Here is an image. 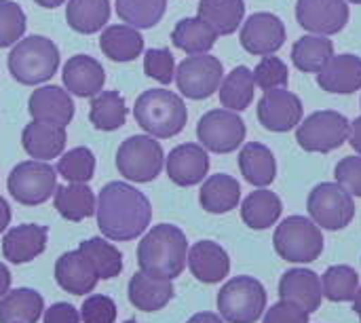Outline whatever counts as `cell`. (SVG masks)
<instances>
[{
  "instance_id": "f1b7e54d",
  "label": "cell",
  "mask_w": 361,
  "mask_h": 323,
  "mask_svg": "<svg viewBox=\"0 0 361 323\" xmlns=\"http://www.w3.org/2000/svg\"><path fill=\"white\" fill-rule=\"evenodd\" d=\"M241 201V184L228 173L209 176L199 193V203L207 214H228Z\"/></svg>"
},
{
  "instance_id": "30bf717a",
  "label": "cell",
  "mask_w": 361,
  "mask_h": 323,
  "mask_svg": "<svg viewBox=\"0 0 361 323\" xmlns=\"http://www.w3.org/2000/svg\"><path fill=\"white\" fill-rule=\"evenodd\" d=\"M6 188L21 205H42L57 190V173L47 161H23L11 169Z\"/></svg>"
},
{
  "instance_id": "5b68a950",
  "label": "cell",
  "mask_w": 361,
  "mask_h": 323,
  "mask_svg": "<svg viewBox=\"0 0 361 323\" xmlns=\"http://www.w3.org/2000/svg\"><path fill=\"white\" fill-rule=\"evenodd\" d=\"M273 245L281 260L292 264H309L322 256L324 235L311 218L290 216L275 228Z\"/></svg>"
},
{
  "instance_id": "836d02e7",
  "label": "cell",
  "mask_w": 361,
  "mask_h": 323,
  "mask_svg": "<svg viewBox=\"0 0 361 323\" xmlns=\"http://www.w3.org/2000/svg\"><path fill=\"white\" fill-rule=\"evenodd\" d=\"M218 40V34L201 17H184L171 32V42L188 55L209 53Z\"/></svg>"
},
{
  "instance_id": "52a82bcc",
  "label": "cell",
  "mask_w": 361,
  "mask_h": 323,
  "mask_svg": "<svg viewBox=\"0 0 361 323\" xmlns=\"http://www.w3.org/2000/svg\"><path fill=\"white\" fill-rule=\"evenodd\" d=\"M165 165L163 146L152 135H131L116 152V169L123 178L146 184L159 178Z\"/></svg>"
},
{
  "instance_id": "db71d44e",
  "label": "cell",
  "mask_w": 361,
  "mask_h": 323,
  "mask_svg": "<svg viewBox=\"0 0 361 323\" xmlns=\"http://www.w3.org/2000/svg\"><path fill=\"white\" fill-rule=\"evenodd\" d=\"M38 6H42V8H57V6H61L66 0H34Z\"/></svg>"
},
{
  "instance_id": "4fadbf2b",
  "label": "cell",
  "mask_w": 361,
  "mask_h": 323,
  "mask_svg": "<svg viewBox=\"0 0 361 323\" xmlns=\"http://www.w3.org/2000/svg\"><path fill=\"white\" fill-rule=\"evenodd\" d=\"M288 40V30L275 13H254L241 23L239 42L250 55H275Z\"/></svg>"
},
{
  "instance_id": "7c38bea8",
  "label": "cell",
  "mask_w": 361,
  "mask_h": 323,
  "mask_svg": "<svg viewBox=\"0 0 361 323\" xmlns=\"http://www.w3.org/2000/svg\"><path fill=\"white\" fill-rule=\"evenodd\" d=\"M224 78V66L218 57L209 53H199L186 57L176 68L178 91L188 99H207L212 97Z\"/></svg>"
},
{
  "instance_id": "f546056e",
  "label": "cell",
  "mask_w": 361,
  "mask_h": 323,
  "mask_svg": "<svg viewBox=\"0 0 361 323\" xmlns=\"http://www.w3.org/2000/svg\"><path fill=\"white\" fill-rule=\"evenodd\" d=\"M197 17H201L218 36H231L243 23L245 0H201Z\"/></svg>"
},
{
  "instance_id": "d590c367",
  "label": "cell",
  "mask_w": 361,
  "mask_h": 323,
  "mask_svg": "<svg viewBox=\"0 0 361 323\" xmlns=\"http://www.w3.org/2000/svg\"><path fill=\"white\" fill-rule=\"evenodd\" d=\"M110 19V0H68L66 21L78 34H97Z\"/></svg>"
},
{
  "instance_id": "8992f818",
  "label": "cell",
  "mask_w": 361,
  "mask_h": 323,
  "mask_svg": "<svg viewBox=\"0 0 361 323\" xmlns=\"http://www.w3.org/2000/svg\"><path fill=\"white\" fill-rule=\"evenodd\" d=\"M267 309V290L256 277H233L218 292V311L228 323H256Z\"/></svg>"
},
{
  "instance_id": "2e32d148",
  "label": "cell",
  "mask_w": 361,
  "mask_h": 323,
  "mask_svg": "<svg viewBox=\"0 0 361 323\" xmlns=\"http://www.w3.org/2000/svg\"><path fill=\"white\" fill-rule=\"evenodd\" d=\"M165 169L173 184L195 186L201 184L209 171V154L201 144H180L165 157Z\"/></svg>"
},
{
  "instance_id": "9a60e30c",
  "label": "cell",
  "mask_w": 361,
  "mask_h": 323,
  "mask_svg": "<svg viewBox=\"0 0 361 323\" xmlns=\"http://www.w3.org/2000/svg\"><path fill=\"white\" fill-rule=\"evenodd\" d=\"M347 0H298L296 2V21L309 34L332 36L345 30L349 23Z\"/></svg>"
},
{
  "instance_id": "4dcf8cb0",
  "label": "cell",
  "mask_w": 361,
  "mask_h": 323,
  "mask_svg": "<svg viewBox=\"0 0 361 323\" xmlns=\"http://www.w3.org/2000/svg\"><path fill=\"white\" fill-rule=\"evenodd\" d=\"M44 313V300L36 290H8L0 298V323H36Z\"/></svg>"
},
{
  "instance_id": "ffe728a7",
  "label": "cell",
  "mask_w": 361,
  "mask_h": 323,
  "mask_svg": "<svg viewBox=\"0 0 361 323\" xmlns=\"http://www.w3.org/2000/svg\"><path fill=\"white\" fill-rule=\"evenodd\" d=\"M317 85L334 95H351L361 89V57L353 53L332 55L317 72Z\"/></svg>"
},
{
  "instance_id": "6f0895ef",
  "label": "cell",
  "mask_w": 361,
  "mask_h": 323,
  "mask_svg": "<svg viewBox=\"0 0 361 323\" xmlns=\"http://www.w3.org/2000/svg\"><path fill=\"white\" fill-rule=\"evenodd\" d=\"M125 323H135V322H133V319H129V322H125Z\"/></svg>"
},
{
  "instance_id": "9c48e42d",
  "label": "cell",
  "mask_w": 361,
  "mask_h": 323,
  "mask_svg": "<svg viewBox=\"0 0 361 323\" xmlns=\"http://www.w3.org/2000/svg\"><path fill=\"white\" fill-rule=\"evenodd\" d=\"M349 118L336 110H317L300 121L296 142L307 152L328 154L349 140Z\"/></svg>"
},
{
  "instance_id": "484cf974",
  "label": "cell",
  "mask_w": 361,
  "mask_h": 323,
  "mask_svg": "<svg viewBox=\"0 0 361 323\" xmlns=\"http://www.w3.org/2000/svg\"><path fill=\"white\" fill-rule=\"evenodd\" d=\"M99 49L112 61H133L144 51V36L137 28H131L127 23L106 25L99 36Z\"/></svg>"
},
{
  "instance_id": "d6a6232c",
  "label": "cell",
  "mask_w": 361,
  "mask_h": 323,
  "mask_svg": "<svg viewBox=\"0 0 361 323\" xmlns=\"http://www.w3.org/2000/svg\"><path fill=\"white\" fill-rule=\"evenodd\" d=\"M334 55V42L322 34H307L292 47V63L305 74H317Z\"/></svg>"
},
{
  "instance_id": "603a6c76",
  "label": "cell",
  "mask_w": 361,
  "mask_h": 323,
  "mask_svg": "<svg viewBox=\"0 0 361 323\" xmlns=\"http://www.w3.org/2000/svg\"><path fill=\"white\" fill-rule=\"evenodd\" d=\"M49 231L40 224H21L2 237V256L13 264H25L38 258L47 248Z\"/></svg>"
},
{
  "instance_id": "4316f807",
  "label": "cell",
  "mask_w": 361,
  "mask_h": 323,
  "mask_svg": "<svg viewBox=\"0 0 361 323\" xmlns=\"http://www.w3.org/2000/svg\"><path fill=\"white\" fill-rule=\"evenodd\" d=\"M239 169L245 182H250L256 188H267L275 182L277 161L269 146L260 142H250L239 152Z\"/></svg>"
},
{
  "instance_id": "f6af8a7d",
  "label": "cell",
  "mask_w": 361,
  "mask_h": 323,
  "mask_svg": "<svg viewBox=\"0 0 361 323\" xmlns=\"http://www.w3.org/2000/svg\"><path fill=\"white\" fill-rule=\"evenodd\" d=\"M116 305L112 298L104 294H93L85 298L80 307V319L82 323H114L116 322Z\"/></svg>"
},
{
  "instance_id": "7dc6e473",
  "label": "cell",
  "mask_w": 361,
  "mask_h": 323,
  "mask_svg": "<svg viewBox=\"0 0 361 323\" xmlns=\"http://www.w3.org/2000/svg\"><path fill=\"white\" fill-rule=\"evenodd\" d=\"M262 323H309V313L290 300H279L264 313Z\"/></svg>"
},
{
  "instance_id": "74e56055",
  "label": "cell",
  "mask_w": 361,
  "mask_h": 323,
  "mask_svg": "<svg viewBox=\"0 0 361 323\" xmlns=\"http://www.w3.org/2000/svg\"><path fill=\"white\" fill-rule=\"evenodd\" d=\"M78 250L91 262V267L99 279H112V277L121 275L123 254L118 252V248H114L106 239H102V237L87 239L78 245Z\"/></svg>"
},
{
  "instance_id": "816d5d0a",
  "label": "cell",
  "mask_w": 361,
  "mask_h": 323,
  "mask_svg": "<svg viewBox=\"0 0 361 323\" xmlns=\"http://www.w3.org/2000/svg\"><path fill=\"white\" fill-rule=\"evenodd\" d=\"M186 323H224V319L216 313H197Z\"/></svg>"
},
{
  "instance_id": "f907efd6",
  "label": "cell",
  "mask_w": 361,
  "mask_h": 323,
  "mask_svg": "<svg viewBox=\"0 0 361 323\" xmlns=\"http://www.w3.org/2000/svg\"><path fill=\"white\" fill-rule=\"evenodd\" d=\"M8 224H11V207L4 201V197H0V233H4Z\"/></svg>"
},
{
  "instance_id": "e0dca14e",
  "label": "cell",
  "mask_w": 361,
  "mask_h": 323,
  "mask_svg": "<svg viewBox=\"0 0 361 323\" xmlns=\"http://www.w3.org/2000/svg\"><path fill=\"white\" fill-rule=\"evenodd\" d=\"M27 112L32 121H42V123L66 127L74 118V102L66 89L57 85H44V87H38L30 95Z\"/></svg>"
},
{
  "instance_id": "680465c9",
  "label": "cell",
  "mask_w": 361,
  "mask_h": 323,
  "mask_svg": "<svg viewBox=\"0 0 361 323\" xmlns=\"http://www.w3.org/2000/svg\"><path fill=\"white\" fill-rule=\"evenodd\" d=\"M360 104H361V102H360Z\"/></svg>"
},
{
  "instance_id": "6da1fadb",
  "label": "cell",
  "mask_w": 361,
  "mask_h": 323,
  "mask_svg": "<svg viewBox=\"0 0 361 323\" xmlns=\"http://www.w3.org/2000/svg\"><path fill=\"white\" fill-rule=\"evenodd\" d=\"M97 226L110 241H133L152 220V207L144 193L127 182H110L97 195Z\"/></svg>"
},
{
  "instance_id": "b9f144b4",
  "label": "cell",
  "mask_w": 361,
  "mask_h": 323,
  "mask_svg": "<svg viewBox=\"0 0 361 323\" xmlns=\"http://www.w3.org/2000/svg\"><path fill=\"white\" fill-rule=\"evenodd\" d=\"M25 13L13 0H0V49L13 47L25 34Z\"/></svg>"
},
{
  "instance_id": "ba28073f",
  "label": "cell",
  "mask_w": 361,
  "mask_h": 323,
  "mask_svg": "<svg viewBox=\"0 0 361 323\" xmlns=\"http://www.w3.org/2000/svg\"><path fill=\"white\" fill-rule=\"evenodd\" d=\"M307 212L319 228L336 233L353 222L355 201L338 182H322L309 193Z\"/></svg>"
},
{
  "instance_id": "bcb514c9",
  "label": "cell",
  "mask_w": 361,
  "mask_h": 323,
  "mask_svg": "<svg viewBox=\"0 0 361 323\" xmlns=\"http://www.w3.org/2000/svg\"><path fill=\"white\" fill-rule=\"evenodd\" d=\"M336 182L353 197H361V154L345 157L334 167Z\"/></svg>"
},
{
  "instance_id": "7402d4cb",
  "label": "cell",
  "mask_w": 361,
  "mask_h": 323,
  "mask_svg": "<svg viewBox=\"0 0 361 323\" xmlns=\"http://www.w3.org/2000/svg\"><path fill=\"white\" fill-rule=\"evenodd\" d=\"M55 281L57 286L74 296L91 294L99 281L91 262L80 254V250L61 254L55 262Z\"/></svg>"
},
{
  "instance_id": "f35d334b",
  "label": "cell",
  "mask_w": 361,
  "mask_h": 323,
  "mask_svg": "<svg viewBox=\"0 0 361 323\" xmlns=\"http://www.w3.org/2000/svg\"><path fill=\"white\" fill-rule=\"evenodd\" d=\"M116 15L131 28H154L165 11L167 0H116Z\"/></svg>"
},
{
  "instance_id": "d6986e66",
  "label": "cell",
  "mask_w": 361,
  "mask_h": 323,
  "mask_svg": "<svg viewBox=\"0 0 361 323\" xmlns=\"http://www.w3.org/2000/svg\"><path fill=\"white\" fill-rule=\"evenodd\" d=\"M188 269L201 284H220L231 273L228 252L216 241H199L188 250Z\"/></svg>"
},
{
  "instance_id": "83f0119b",
  "label": "cell",
  "mask_w": 361,
  "mask_h": 323,
  "mask_svg": "<svg viewBox=\"0 0 361 323\" xmlns=\"http://www.w3.org/2000/svg\"><path fill=\"white\" fill-rule=\"evenodd\" d=\"M283 203L277 193L258 188L250 193L241 203V220L252 231H267L275 226L281 218Z\"/></svg>"
},
{
  "instance_id": "5bb4252c",
  "label": "cell",
  "mask_w": 361,
  "mask_h": 323,
  "mask_svg": "<svg viewBox=\"0 0 361 323\" xmlns=\"http://www.w3.org/2000/svg\"><path fill=\"white\" fill-rule=\"evenodd\" d=\"M302 114H305L302 99L288 89L264 91L256 108V116L260 125L273 133H288L296 129V125H300L302 121Z\"/></svg>"
},
{
  "instance_id": "1f68e13d",
  "label": "cell",
  "mask_w": 361,
  "mask_h": 323,
  "mask_svg": "<svg viewBox=\"0 0 361 323\" xmlns=\"http://www.w3.org/2000/svg\"><path fill=\"white\" fill-rule=\"evenodd\" d=\"M55 209L68 222H82L95 214L97 199L87 184H72L57 186L55 190Z\"/></svg>"
},
{
  "instance_id": "c3c4849f",
  "label": "cell",
  "mask_w": 361,
  "mask_h": 323,
  "mask_svg": "<svg viewBox=\"0 0 361 323\" xmlns=\"http://www.w3.org/2000/svg\"><path fill=\"white\" fill-rule=\"evenodd\" d=\"M44 323H80V313L68 303H57L44 311Z\"/></svg>"
},
{
  "instance_id": "277c9868",
  "label": "cell",
  "mask_w": 361,
  "mask_h": 323,
  "mask_svg": "<svg viewBox=\"0 0 361 323\" xmlns=\"http://www.w3.org/2000/svg\"><path fill=\"white\" fill-rule=\"evenodd\" d=\"M59 68V49L47 38L32 34L13 44L8 53V72L11 76L27 87L47 83Z\"/></svg>"
},
{
  "instance_id": "60d3db41",
  "label": "cell",
  "mask_w": 361,
  "mask_h": 323,
  "mask_svg": "<svg viewBox=\"0 0 361 323\" xmlns=\"http://www.w3.org/2000/svg\"><path fill=\"white\" fill-rule=\"evenodd\" d=\"M57 173L72 184H87L95 176V154L87 146L72 148L61 154L57 163Z\"/></svg>"
},
{
  "instance_id": "e575fe53",
  "label": "cell",
  "mask_w": 361,
  "mask_h": 323,
  "mask_svg": "<svg viewBox=\"0 0 361 323\" xmlns=\"http://www.w3.org/2000/svg\"><path fill=\"white\" fill-rule=\"evenodd\" d=\"M254 89H256L254 72L247 66H237L220 83V89H218L220 104L226 110L243 112L250 108V104L254 99Z\"/></svg>"
},
{
  "instance_id": "7a4b0ae2",
  "label": "cell",
  "mask_w": 361,
  "mask_h": 323,
  "mask_svg": "<svg viewBox=\"0 0 361 323\" xmlns=\"http://www.w3.org/2000/svg\"><path fill=\"white\" fill-rule=\"evenodd\" d=\"M188 241L186 235L173 224L152 226L137 245L140 271L161 279H176L186 269Z\"/></svg>"
},
{
  "instance_id": "44dd1931",
  "label": "cell",
  "mask_w": 361,
  "mask_h": 323,
  "mask_svg": "<svg viewBox=\"0 0 361 323\" xmlns=\"http://www.w3.org/2000/svg\"><path fill=\"white\" fill-rule=\"evenodd\" d=\"M279 298L302 307L311 315L322 307V279L309 269H290L279 279Z\"/></svg>"
},
{
  "instance_id": "cb8c5ba5",
  "label": "cell",
  "mask_w": 361,
  "mask_h": 323,
  "mask_svg": "<svg viewBox=\"0 0 361 323\" xmlns=\"http://www.w3.org/2000/svg\"><path fill=\"white\" fill-rule=\"evenodd\" d=\"M23 150L36 161H51L63 154L66 148V127L51 125L42 121H32L21 133Z\"/></svg>"
},
{
  "instance_id": "ab89813d",
  "label": "cell",
  "mask_w": 361,
  "mask_h": 323,
  "mask_svg": "<svg viewBox=\"0 0 361 323\" xmlns=\"http://www.w3.org/2000/svg\"><path fill=\"white\" fill-rule=\"evenodd\" d=\"M360 290V275L349 264L330 267L322 275V292L330 303H347L353 300L355 292Z\"/></svg>"
},
{
  "instance_id": "ac0fdd59",
  "label": "cell",
  "mask_w": 361,
  "mask_h": 323,
  "mask_svg": "<svg viewBox=\"0 0 361 323\" xmlns=\"http://www.w3.org/2000/svg\"><path fill=\"white\" fill-rule=\"evenodd\" d=\"M61 78H63V87L70 95L93 97L104 89L106 70L91 55H74L63 63Z\"/></svg>"
},
{
  "instance_id": "8d00e7d4",
  "label": "cell",
  "mask_w": 361,
  "mask_h": 323,
  "mask_svg": "<svg viewBox=\"0 0 361 323\" xmlns=\"http://www.w3.org/2000/svg\"><path fill=\"white\" fill-rule=\"evenodd\" d=\"M89 118L99 131H116L127 121V104L118 91H99L91 97Z\"/></svg>"
},
{
  "instance_id": "ee69618b",
  "label": "cell",
  "mask_w": 361,
  "mask_h": 323,
  "mask_svg": "<svg viewBox=\"0 0 361 323\" xmlns=\"http://www.w3.org/2000/svg\"><path fill=\"white\" fill-rule=\"evenodd\" d=\"M144 72L161 85H171L176 78V59L169 49H148L144 55Z\"/></svg>"
},
{
  "instance_id": "9f6ffc18",
  "label": "cell",
  "mask_w": 361,
  "mask_h": 323,
  "mask_svg": "<svg viewBox=\"0 0 361 323\" xmlns=\"http://www.w3.org/2000/svg\"><path fill=\"white\" fill-rule=\"evenodd\" d=\"M347 2H353V4H361V0H347Z\"/></svg>"
},
{
  "instance_id": "11a10c76",
  "label": "cell",
  "mask_w": 361,
  "mask_h": 323,
  "mask_svg": "<svg viewBox=\"0 0 361 323\" xmlns=\"http://www.w3.org/2000/svg\"><path fill=\"white\" fill-rule=\"evenodd\" d=\"M353 311H355V315L360 317L361 322V286L360 290L355 292V296H353Z\"/></svg>"
},
{
  "instance_id": "7bdbcfd3",
  "label": "cell",
  "mask_w": 361,
  "mask_h": 323,
  "mask_svg": "<svg viewBox=\"0 0 361 323\" xmlns=\"http://www.w3.org/2000/svg\"><path fill=\"white\" fill-rule=\"evenodd\" d=\"M252 72H254L256 87H260L262 91L286 89L288 80H290V72H288L286 61L281 57H275V55H264Z\"/></svg>"
},
{
  "instance_id": "d4e9b609",
  "label": "cell",
  "mask_w": 361,
  "mask_h": 323,
  "mask_svg": "<svg viewBox=\"0 0 361 323\" xmlns=\"http://www.w3.org/2000/svg\"><path fill=\"white\" fill-rule=\"evenodd\" d=\"M129 303L144 313H154L161 311L163 307L169 305V300L176 294L173 281L171 279H161L152 277L146 273H135L129 281Z\"/></svg>"
},
{
  "instance_id": "3957f363",
  "label": "cell",
  "mask_w": 361,
  "mask_h": 323,
  "mask_svg": "<svg viewBox=\"0 0 361 323\" xmlns=\"http://www.w3.org/2000/svg\"><path fill=\"white\" fill-rule=\"evenodd\" d=\"M133 116L148 135L169 140L186 127L188 110L178 93L169 89H148L135 99Z\"/></svg>"
},
{
  "instance_id": "8fae6325",
  "label": "cell",
  "mask_w": 361,
  "mask_h": 323,
  "mask_svg": "<svg viewBox=\"0 0 361 323\" xmlns=\"http://www.w3.org/2000/svg\"><path fill=\"white\" fill-rule=\"evenodd\" d=\"M247 135L245 121L239 112L216 108L205 112L197 123V138L201 146L216 154H228L243 146Z\"/></svg>"
},
{
  "instance_id": "f5cc1de1",
  "label": "cell",
  "mask_w": 361,
  "mask_h": 323,
  "mask_svg": "<svg viewBox=\"0 0 361 323\" xmlns=\"http://www.w3.org/2000/svg\"><path fill=\"white\" fill-rule=\"evenodd\" d=\"M11 290V273L8 269L0 262V298Z\"/></svg>"
},
{
  "instance_id": "681fc988",
  "label": "cell",
  "mask_w": 361,
  "mask_h": 323,
  "mask_svg": "<svg viewBox=\"0 0 361 323\" xmlns=\"http://www.w3.org/2000/svg\"><path fill=\"white\" fill-rule=\"evenodd\" d=\"M349 144H351V148L361 154V116H357L351 125H349V140H347Z\"/></svg>"
}]
</instances>
